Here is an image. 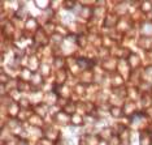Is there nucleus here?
<instances>
[{"label":"nucleus","instance_id":"1","mask_svg":"<svg viewBox=\"0 0 152 145\" xmlns=\"http://www.w3.org/2000/svg\"><path fill=\"white\" fill-rule=\"evenodd\" d=\"M144 39V43H139V46H142V47H144L146 50H151L152 48V38H143Z\"/></svg>","mask_w":152,"mask_h":145},{"label":"nucleus","instance_id":"2","mask_svg":"<svg viewBox=\"0 0 152 145\" xmlns=\"http://www.w3.org/2000/svg\"><path fill=\"white\" fill-rule=\"evenodd\" d=\"M112 111H113V116H116V118H117V116H120V115H121V114H118V112H120V111H122V110L118 109V107H113V109H112Z\"/></svg>","mask_w":152,"mask_h":145},{"label":"nucleus","instance_id":"3","mask_svg":"<svg viewBox=\"0 0 152 145\" xmlns=\"http://www.w3.org/2000/svg\"><path fill=\"white\" fill-rule=\"evenodd\" d=\"M18 145H29V144H27L26 140H20L18 141Z\"/></svg>","mask_w":152,"mask_h":145}]
</instances>
